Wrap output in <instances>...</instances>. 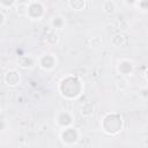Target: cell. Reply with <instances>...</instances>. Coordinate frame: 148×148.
Segmentation results:
<instances>
[{
	"label": "cell",
	"mask_w": 148,
	"mask_h": 148,
	"mask_svg": "<svg viewBox=\"0 0 148 148\" xmlns=\"http://www.w3.org/2000/svg\"><path fill=\"white\" fill-rule=\"evenodd\" d=\"M80 113L84 118H89L94 114V105L91 102H86L80 108Z\"/></svg>",
	"instance_id": "13"
},
{
	"label": "cell",
	"mask_w": 148,
	"mask_h": 148,
	"mask_svg": "<svg viewBox=\"0 0 148 148\" xmlns=\"http://www.w3.org/2000/svg\"><path fill=\"white\" fill-rule=\"evenodd\" d=\"M6 22H7V15L5 12L0 10V27H3L6 24Z\"/></svg>",
	"instance_id": "20"
},
{
	"label": "cell",
	"mask_w": 148,
	"mask_h": 148,
	"mask_svg": "<svg viewBox=\"0 0 148 148\" xmlns=\"http://www.w3.org/2000/svg\"><path fill=\"white\" fill-rule=\"evenodd\" d=\"M134 62L130 59H126V58H123L120 60H118L117 65H116V69H117V73L119 74V76H123V77H128L131 75H133L134 73Z\"/></svg>",
	"instance_id": "7"
},
{
	"label": "cell",
	"mask_w": 148,
	"mask_h": 148,
	"mask_svg": "<svg viewBox=\"0 0 148 148\" xmlns=\"http://www.w3.org/2000/svg\"><path fill=\"white\" fill-rule=\"evenodd\" d=\"M2 80H3L6 86H8L10 88H15L21 83V74L17 69L10 68V69L5 72Z\"/></svg>",
	"instance_id": "8"
},
{
	"label": "cell",
	"mask_w": 148,
	"mask_h": 148,
	"mask_svg": "<svg viewBox=\"0 0 148 148\" xmlns=\"http://www.w3.org/2000/svg\"><path fill=\"white\" fill-rule=\"evenodd\" d=\"M126 42H127V39L123 32H117L111 37V44L114 47H121L126 44Z\"/></svg>",
	"instance_id": "12"
},
{
	"label": "cell",
	"mask_w": 148,
	"mask_h": 148,
	"mask_svg": "<svg viewBox=\"0 0 148 148\" xmlns=\"http://www.w3.org/2000/svg\"><path fill=\"white\" fill-rule=\"evenodd\" d=\"M66 25V18L60 15V14H57V15H53L52 18L50 20V28L52 30H62Z\"/></svg>",
	"instance_id": "10"
},
{
	"label": "cell",
	"mask_w": 148,
	"mask_h": 148,
	"mask_svg": "<svg viewBox=\"0 0 148 148\" xmlns=\"http://www.w3.org/2000/svg\"><path fill=\"white\" fill-rule=\"evenodd\" d=\"M102 131L110 136L118 135L124 128V120L118 112H108L101 119Z\"/></svg>",
	"instance_id": "2"
},
{
	"label": "cell",
	"mask_w": 148,
	"mask_h": 148,
	"mask_svg": "<svg viewBox=\"0 0 148 148\" xmlns=\"http://www.w3.org/2000/svg\"><path fill=\"white\" fill-rule=\"evenodd\" d=\"M21 148H29V147H27V146H23V147H21Z\"/></svg>",
	"instance_id": "23"
},
{
	"label": "cell",
	"mask_w": 148,
	"mask_h": 148,
	"mask_svg": "<svg viewBox=\"0 0 148 148\" xmlns=\"http://www.w3.org/2000/svg\"><path fill=\"white\" fill-rule=\"evenodd\" d=\"M135 8L140 12H148V0H139L135 1Z\"/></svg>",
	"instance_id": "17"
},
{
	"label": "cell",
	"mask_w": 148,
	"mask_h": 148,
	"mask_svg": "<svg viewBox=\"0 0 148 148\" xmlns=\"http://www.w3.org/2000/svg\"><path fill=\"white\" fill-rule=\"evenodd\" d=\"M17 65L23 69H31L36 65H38V58H35L32 56H21L17 59Z\"/></svg>",
	"instance_id": "9"
},
{
	"label": "cell",
	"mask_w": 148,
	"mask_h": 148,
	"mask_svg": "<svg viewBox=\"0 0 148 148\" xmlns=\"http://www.w3.org/2000/svg\"><path fill=\"white\" fill-rule=\"evenodd\" d=\"M140 96L143 98H148V88H142L140 90Z\"/></svg>",
	"instance_id": "21"
},
{
	"label": "cell",
	"mask_w": 148,
	"mask_h": 148,
	"mask_svg": "<svg viewBox=\"0 0 148 148\" xmlns=\"http://www.w3.org/2000/svg\"><path fill=\"white\" fill-rule=\"evenodd\" d=\"M57 64H58V59L54 53L46 52V53H43L40 57H38V66L40 69L45 72L53 71L57 67Z\"/></svg>",
	"instance_id": "6"
},
{
	"label": "cell",
	"mask_w": 148,
	"mask_h": 148,
	"mask_svg": "<svg viewBox=\"0 0 148 148\" xmlns=\"http://www.w3.org/2000/svg\"><path fill=\"white\" fill-rule=\"evenodd\" d=\"M45 40L50 45H56L59 42V34H58V31L50 29L49 32L45 35Z\"/></svg>",
	"instance_id": "16"
},
{
	"label": "cell",
	"mask_w": 148,
	"mask_h": 148,
	"mask_svg": "<svg viewBox=\"0 0 148 148\" xmlns=\"http://www.w3.org/2000/svg\"><path fill=\"white\" fill-rule=\"evenodd\" d=\"M75 120V116L69 110H60L54 116V124L61 130L69 126H73Z\"/></svg>",
	"instance_id": "5"
},
{
	"label": "cell",
	"mask_w": 148,
	"mask_h": 148,
	"mask_svg": "<svg viewBox=\"0 0 148 148\" xmlns=\"http://www.w3.org/2000/svg\"><path fill=\"white\" fill-rule=\"evenodd\" d=\"M28 3L29 1H23V2H18L16 3L15 6V12H16V15L18 17H27V14H28Z\"/></svg>",
	"instance_id": "15"
},
{
	"label": "cell",
	"mask_w": 148,
	"mask_h": 148,
	"mask_svg": "<svg viewBox=\"0 0 148 148\" xmlns=\"http://www.w3.org/2000/svg\"><path fill=\"white\" fill-rule=\"evenodd\" d=\"M89 45L90 47L92 49H98L102 46V38L98 37V36H95V37H91L90 40H89Z\"/></svg>",
	"instance_id": "18"
},
{
	"label": "cell",
	"mask_w": 148,
	"mask_h": 148,
	"mask_svg": "<svg viewBox=\"0 0 148 148\" xmlns=\"http://www.w3.org/2000/svg\"><path fill=\"white\" fill-rule=\"evenodd\" d=\"M60 142L66 147H73L77 145L81 140V132L77 127L69 126L66 128H61L59 132Z\"/></svg>",
	"instance_id": "3"
},
{
	"label": "cell",
	"mask_w": 148,
	"mask_h": 148,
	"mask_svg": "<svg viewBox=\"0 0 148 148\" xmlns=\"http://www.w3.org/2000/svg\"><path fill=\"white\" fill-rule=\"evenodd\" d=\"M89 2L87 0H68L67 1V6L75 12H81L83 9H86L88 7Z\"/></svg>",
	"instance_id": "11"
},
{
	"label": "cell",
	"mask_w": 148,
	"mask_h": 148,
	"mask_svg": "<svg viewBox=\"0 0 148 148\" xmlns=\"http://www.w3.org/2000/svg\"><path fill=\"white\" fill-rule=\"evenodd\" d=\"M16 3H17V1H1L0 2V8H1V10L5 12L6 9H13V8H15Z\"/></svg>",
	"instance_id": "19"
},
{
	"label": "cell",
	"mask_w": 148,
	"mask_h": 148,
	"mask_svg": "<svg viewBox=\"0 0 148 148\" xmlns=\"http://www.w3.org/2000/svg\"><path fill=\"white\" fill-rule=\"evenodd\" d=\"M84 90V84L81 77L74 74H67L64 76L58 83V92L59 95L67 101L77 99Z\"/></svg>",
	"instance_id": "1"
},
{
	"label": "cell",
	"mask_w": 148,
	"mask_h": 148,
	"mask_svg": "<svg viewBox=\"0 0 148 148\" xmlns=\"http://www.w3.org/2000/svg\"><path fill=\"white\" fill-rule=\"evenodd\" d=\"M46 14V7L44 2L38 0H31L28 3V14L27 17L31 21H40Z\"/></svg>",
	"instance_id": "4"
},
{
	"label": "cell",
	"mask_w": 148,
	"mask_h": 148,
	"mask_svg": "<svg viewBox=\"0 0 148 148\" xmlns=\"http://www.w3.org/2000/svg\"><path fill=\"white\" fill-rule=\"evenodd\" d=\"M145 79H146V81L148 82V67H147V69H146V72H145Z\"/></svg>",
	"instance_id": "22"
},
{
	"label": "cell",
	"mask_w": 148,
	"mask_h": 148,
	"mask_svg": "<svg viewBox=\"0 0 148 148\" xmlns=\"http://www.w3.org/2000/svg\"><path fill=\"white\" fill-rule=\"evenodd\" d=\"M102 9H103V13L106 14V15H113L117 10V5L114 1H111V0H106L103 2L102 5Z\"/></svg>",
	"instance_id": "14"
}]
</instances>
